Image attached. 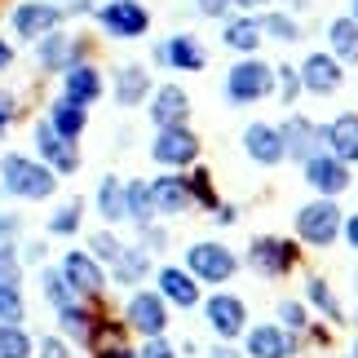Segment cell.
Returning <instances> with one entry per match:
<instances>
[{
	"instance_id": "obj_43",
	"label": "cell",
	"mask_w": 358,
	"mask_h": 358,
	"mask_svg": "<svg viewBox=\"0 0 358 358\" xmlns=\"http://www.w3.org/2000/svg\"><path fill=\"white\" fill-rule=\"evenodd\" d=\"M93 252H102V257H111V261H115V257L124 252V248H120L111 235H93Z\"/></svg>"
},
{
	"instance_id": "obj_44",
	"label": "cell",
	"mask_w": 358,
	"mask_h": 358,
	"mask_svg": "<svg viewBox=\"0 0 358 358\" xmlns=\"http://www.w3.org/2000/svg\"><path fill=\"white\" fill-rule=\"evenodd\" d=\"M13 111H18L13 93H0V129H5V124H13Z\"/></svg>"
},
{
	"instance_id": "obj_7",
	"label": "cell",
	"mask_w": 358,
	"mask_h": 358,
	"mask_svg": "<svg viewBox=\"0 0 358 358\" xmlns=\"http://www.w3.org/2000/svg\"><path fill=\"white\" fill-rule=\"evenodd\" d=\"M243 150H248V159H252V164H261V169H274V164L287 159L283 133L274 129V124H261V120H252L243 129Z\"/></svg>"
},
{
	"instance_id": "obj_12",
	"label": "cell",
	"mask_w": 358,
	"mask_h": 358,
	"mask_svg": "<svg viewBox=\"0 0 358 358\" xmlns=\"http://www.w3.org/2000/svg\"><path fill=\"white\" fill-rule=\"evenodd\" d=\"M155 58H159L164 66H177V71H203V66H208V49H203L195 36H186V31H182V36L164 40Z\"/></svg>"
},
{
	"instance_id": "obj_47",
	"label": "cell",
	"mask_w": 358,
	"mask_h": 358,
	"mask_svg": "<svg viewBox=\"0 0 358 358\" xmlns=\"http://www.w3.org/2000/svg\"><path fill=\"white\" fill-rule=\"evenodd\" d=\"M9 235H18V217H0V239H9Z\"/></svg>"
},
{
	"instance_id": "obj_4",
	"label": "cell",
	"mask_w": 358,
	"mask_h": 358,
	"mask_svg": "<svg viewBox=\"0 0 358 358\" xmlns=\"http://www.w3.org/2000/svg\"><path fill=\"white\" fill-rule=\"evenodd\" d=\"M186 266L203 283H226L230 274L239 270V261H235V252H230L226 243H213L208 239V243H190L186 248Z\"/></svg>"
},
{
	"instance_id": "obj_23",
	"label": "cell",
	"mask_w": 358,
	"mask_h": 358,
	"mask_svg": "<svg viewBox=\"0 0 358 358\" xmlns=\"http://www.w3.org/2000/svg\"><path fill=\"white\" fill-rule=\"evenodd\" d=\"M66 283H71L76 292L98 296V292H102V270H98V261L85 257V252H71V257H66Z\"/></svg>"
},
{
	"instance_id": "obj_48",
	"label": "cell",
	"mask_w": 358,
	"mask_h": 358,
	"mask_svg": "<svg viewBox=\"0 0 358 358\" xmlns=\"http://www.w3.org/2000/svg\"><path fill=\"white\" fill-rule=\"evenodd\" d=\"M230 5H239V9H266L270 0H230Z\"/></svg>"
},
{
	"instance_id": "obj_32",
	"label": "cell",
	"mask_w": 358,
	"mask_h": 358,
	"mask_svg": "<svg viewBox=\"0 0 358 358\" xmlns=\"http://www.w3.org/2000/svg\"><path fill=\"white\" fill-rule=\"evenodd\" d=\"M146 270H150V266H146V252H120V257H115V279H120V283H137Z\"/></svg>"
},
{
	"instance_id": "obj_49",
	"label": "cell",
	"mask_w": 358,
	"mask_h": 358,
	"mask_svg": "<svg viewBox=\"0 0 358 358\" xmlns=\"http://www.w3.org/2000/svg\"><path fill=\"white\" fill-rule=\"evenodd\" d=\"M9 62H13V49L5 45V40H0V66H9Z\"/></svg>"
},
{
	"instance_id": "obj_50",
	"label": "cell",
	"mask_w": 358,
	"mask_h": 358,
	"mask_svg": "<svg viewBox=\"0 0 358 358\" xmlns=\"http://www.w3.org/2000/svg\"><path fill=\"white\" fill-rule=\"evenodd\" d=\"M350 13H354V18H358V0H350Z\"/></svg>"
},
{
	"instance_id": "obj_2",
	"label": "cell",
	"mask_w": 358,
	"mask_h": 358,
	"mask_svg": "<svg viewBox=\"0 0 358 358\" xmlns=\"http://www.w3.org/2000/svg\"><path fill=\"white\" fill-rule=\"evenodd\" d=\"M341 230H345V217H341V208L332 199H314V203H306V208L296 213V235L310 248H327Z\"/></svg>"
},
{
	"instance_id": "obj_17",
	"label": "cell",
	"mask_w": 358,
	"mask_h": 358,
	"mask_svg": "<svg viewBox=\"0 0 358 358\" xmlns=\"http://www.w3.org/2000/svg\"><path fill=\"white\" fill-rule=\"evenodd\" d=\"M327 53L341 66H358V18L354 13H341V18L327 22Z\"/></svg>"
},
{
	"instance_id": "obj_42",
	"label": "cell",
	"mask_w": 358,
	"mask_h": 358,
	"mask_svg": "<svg viewBox=\"0 0 358 358\" xmlns=\"http://www.w3.org/2000/svg\"><path fill=\"white\" fill-rule=\"evenodd\" d=\"M195 9L203 13V18H226V9H230V0H195Z\"/></svg>"
},
{
	"instance_id": "obj_16",
	"label": "cell",
	"mask_w": 358,
	"mask_h": 358,
	"mask_svg": "<svg viewBox=\"0 0 358 358\" xmlns=\"http://www.w3.org/2000/svg\"><path fill=\"white\" fill-rule=\"evenodd\" d=\"M248 354L252 358H292L296 354V341L287 327H274V323H261L248 332Z\"/></svg>"
},
{
	"instance_id": "obj_45",
	"label": "cell",
	"mask_w": 358,
	"mask_h": 358,
	"mask_svg": "<svg viewBox=\"0 0 358 358\" xmlns=\"http://www.w3.org/2000/svg\"><path fill=\"white\" fill-rule=\"evenodd\" d=\"M40 358H71V354H66L62 341H45V345H40Z\"/></svg>"
},
{
	"instance_id": "obj_26",
	"label": "cell",
	"mask_w": 358,
	"mask_h": 358,
	"mask_svg": "<svg viewBox=\"0 0 358 358\" xmlns=\"http://www.w3.org/2000/svg\"><path fill=\"white\" fill-rule=\"evenodd\" d=\"M66 98L89 106L93 98H102V76L93 71V66H71V71H66Z\"/></svg>"
},
{
	"instance_id": "obj_29",
	"label": "cell",
	"mask_w": 358,
	"mask_h": 358,
	"mask_svg": "<svg viewBox=\"0 0 358 358\" xmlns=\"http://www.w3.org/2000/svg\"><path fill=\"white\" fill-rule=\"evenodd\" d=\"M124 208H129V217H137V222H150V213H155L150 186L146 182H129L124 186Z\"/></svg>"
},
{
	"instance_id": "obj_11",
	"label": "cell",
	"mask_w": 358,
	"mask_h": 358,
	"mask_svg": "<svg viewBox=\"0 0 358 358\" xmlns=\"http://www.w3.org/2000/svg\"><path fill=\"white\" fill-rule=\"evenodd\" d=\"M203 314H208V323H213V332L217 336H239L243 327H248V306L239 296H230V292H217L208 306H203Z\"/></svg>"
},
{
	"instance_id": "obj_25",
	"label": "cell",
	"mask_w": 358,
	"mask_h": 358,
	"mask_svg": "<svg viewBox=\"0 0 358 358\" xmlns=\"http://www.w3.org/2000/svg\"><path fill=\"white\" fill-rule=\"evenodd\" d=\"M146 93H150V76H146V66L124 62V66H120V85H115L120 106H137V102H146Z\"/></svg>"
},
{
	"instance_id": "obj_40",
	"label": "cell",
	"mask_w": 358,
	"mask_h": 358,
	"mask_svg": "<svg viewBox=\"0 0 358 358\" xmlns=\"http://www.w3.org/2000/svg\"><path fill=\"white\" fill-rule=\"evenodd\" d=\"M279 319H283V327H296V332H301V327H306V310H301L296 301H283V306H279Z\"/></svg>"
},
{
	"instance_id": "obj_14",
	"label": "cell",
	"mask_w": 358,
	"mask_h": 358,
	"mask_svg": "<svg viewBox=\"0 0 358 358\" xmlns=\"http://www.w3.org/2000/svg\"><path fill=\"white\" fill-rule=\"evenodd\" d=\"M323 142H327V155H336L345 164H358V111H341L323 129Z\"/></svg>"
},
{
	"instance_id": "obj_37",
	"label": "cell",
	"mask_w": 358,
	"mask_h": 358,
	"mask_svg": "<svg viewBox=\"0 0 358 358\" xmlns=\"http://www.w3.org/2000/svg\"><path fill=\"white\" fill-rule=\"evenodd\" d=\"M0 319H5V323L22 319V296H18V287H0Z\"/></svg>"
},
{
	"instance_id": "obj_34",
	"label": "cell",
	"mask_w": 358,
	"mask_h": 358,
	"mask_svg": "<svg viewBox=\"0 0 358 358\" xmlns=\"http://www.w3.org/2000/svg\"><path fill=\"white\" fill-rule=\"evenodd\" d=\"M31 354V341H27V332H18V327H0V358H27Z\"/></svg>"
},
{
	"instance_id": "obj_13",
	"label": "cell",
	"mask_w": 358,
	"mask_h": 358,
	"mask_svg": "<svg viewBox=\"0 0 358 358\" xmlns=\"http://www.w3.org/2000/svg\"><path fill=\"white\" fill-rule=\"evenodd\" d=\"M150 120L159 129H173V124H186L190 120V93L182 85H159L155 98H150Z\"/></svg>"
},
{
	"instance_id": "obj_21",
	"label": "cell",
	"mask_w": 358,
	"mask_h": 358,
	"mask_svg": "<svg viewBox=\"0 0 358 358\" xmlns=\"http://www.w3.org/2000/svg\"><path fill=\"white\" fill-rule=\"evenodd\" d=\"M36 142H40V150L49 155V164H53L58 173H76V169H80V159H76V146L66 142V137H62L58 129H53L49 120L36 129Z\"/></svg>"
},
{
	"instance_id": "obj_8",
	"label": "cell",
	"mask_w": 358,
	"mask_h": 358,
	"mask_svg": "<svg viewBox=\"0 0 358 358\" xmlns=\"http://www.w3.org/2000/svg\"><path fill=\"white\" fill-rule=\"evenodd\" d=\"M306 182L319 190L323 199H336V195L350 190V164L336 159V155H314V159H306Z\"/></svg>"
},
{
	"instance_id": "obj_20",
	"label": "cell",
	"mask_w": 358,
	"mask_h": 358,
	"mask_svg": "<svg viewBox=\"0 0 358 358\" xmlns=\"http://www.w3.org/2000/svg\"><path fill=\"white\" fill-rule=\"evenodd\" d=\"M58 27V9L45 5V0H27V5L13 9V31L18 36H49Z\"/></svg>"
},
{
	"instance_id": "obj_36",
	"label": "cell",
	"mask_w": 358,
	"mask_h": 358,
	"mask_svg": "<svg viewBox=\"0 0 358 358\" xmlns=\"http://www.w3.org/2000/svg\"><path fill=\"white\" fill-rule=\"evenodd\" d=\"M45 296L58 306V314L76 306V296H71V287H66V279H62V274H49V270H45Z\"/></svg>"
},
{
	"instance_id": "obj_24",
	"label": "cell",
	"mask_w": 358,
	"mask_h": 358,
	"mask_svg": "<svg viewBox=\"0 0 358 358\" xmlns=\"http://www.w3.org/2000/svg\"><path fill=\"white\" fill-rule=\"evenodd\" d=\"M159 292L173 301V306H182V310H190L199 301V287H195V279H190L186 270H173V266H164L159 270Z\"/></svg>"
},
{
	"instance_id": "obj_38",
	"label": "cell",
	"mask_w": 358,
	"mask_h": 358,
	"mask_svg": "<svg viewBox=\"0 0 358 358\" xmlns=\"http://www.w3.org/2000/svg\"><path fill=\"white\" fill-rule=\"evenodd\" d=\"M0 287H18V252L0 248Z\"/></svg>"
},
{
	"instance_id": "obj_22",
	"label": "cell",
	"mask_w": 358,
	"mask_h": 358,
	"mask_svg": "<svg viewBox=\"0 0 358 358\" xmlns=\"http://www.w3.org/2000/svg\"><path fill=\"white\" fill-rule=\"evenodd\" d=\"M150 199H155L159 213H186L190 203H195L190 182H182V177H159V182L150 186Z\"/></svg>"
},
{
	"instance_id": "obj_19",
	"label": "cell",
	"mask_w": 358,
	"mask_h": 358,
	"mask_svg": "<svg viewBox=\"0 0 358 358\" xmlns=\"http://www.w3.org/2000/svg\"><path fill=\"white\" fill-rule=\"evenodd\" d=\"M129 323L146 336H159L164 327H169V310H164V301L155 292H137L129 301Z\"/></svg>"
},
{
	"instance_id": "obj_28",
	"label": "cell",
	"mask_w": 358,
	"mask_h": 358,
	"mask_svg": "<svg viewBox=\"0 0 358 358\" xmlns=\"http://www.w3.org/2000/svg\"><path fill=\"white\" fill-rule=\"evenodd\" d=\"M257 22H261V31L274 36L279 45H296V40L306 36V31H301V22L292 18V13H283V9H274V13H257Z\"/></svg>"
},
{
	"instance_id": "obj_3",
	"label": "cell",
	"mask_w": 358,
	"mask_h": 358,
	"mask_svg": "<svg viewBox=\"0 0 358 358\" xmlns=\"http://www.w3.org/2000/svg\"><path fill=\"white\" fill-rule=\"evenodd\" d=\"M301 89L314 93V98H332V93H341V85H345V66H341L327 49H314L301 58Z\"/></svg>"
},
{
	"instance_id": "obj_33",
	"label": "cell",
	"mask_w": 358,
	"mask_h": 358,
	"mask_svg": "<svg viewBox=\"0 0 358 358\" xmlns=\"http://www.w3.org/2000/svg\"><path fill=\"white\" fill-rule=\"evenodd\" d=\"M71 53H76V40H66V36H49V40H45V49H40V62H45V66H62V62H71Z\"/></svg>"
},
{
	"instance_id": "obj_27",
	"label": "cell",
	"mask_w": 358,
	"mask_h": 358,
	"mask_svg": "<svg viewBox=\"0 0 358 358\" xmlns=\"http://www.w3.org/2000/svg\"><path fill=\"white\" fill-rule=\"evenodd\" d=\"M49 124H53V129H58L62 137H76V133H85V106H80V102H71V98H58V102H53L49 106Z\"/></svg>"
},
{
	"instance_id": "obj_39",
	"label": "cell",
	"mask_w": 358,
	"mask_h": 358,
	"mask_svg": "<svg viewBox=\"0 0 358 358\" xmlns=\"http://www.w3.org/2000/svg\"><path fill=\"white\" fill-rule=\"evenodd\" d=\"M76 217H80V203L71 199V203H66V208H58V213H53V235H71V230H76Z\"/></svg>"
},
{
	"instance_id": "obj_31",
	"label": "cell",
	"mask_w": 358,
	"mask_h": 358,
	"mask_svg": "<svg viewBox=\"0 0 358 358\" xmlns=\"http://www.w3.org/2000/svg\"><path fill=\"white\" fill-rule=\"evenodd\" d=\"M274 76H279V85H274V98H279L283 106H292V102L301 98V93H306V89H301V76H296V66L279 62V66H274Z\"/></svg>"
},
{
	"instance_id": "obj_15",
	"label": "cell",
	"mask_w": 358,
	"mask_h": 358,
	"mask_svg": "<svg viewBox=\"0 0 358 358\" xmlns=\"http://www.w3.org/2000/svg\"><path fill=\"white\" fill-rule=\"evenodd\" d=\"M279 133H283V146H287V155H292V159H301V164H306V159H314V155H323L319 146H327V142H323V129H314V124H310V120H301V115H292V120H287Z\"/></svg>"
},
{
	"instance_id": "obj_10",
	"label": "cell",
	"mask_w": 358,
	"mask_h": 358,
	"mask_svg": "<svg viewBox=\"0 0 358 358\" xmlns=\"http://www.w3.org/2000/svg\"><path fill=\"white\" fill-rule=\"evenodd\" d=\"M252 266L261 270V274H270V279H279V274H287L296 266V248L287 243V239H274V235H261V239H252Z\"/></svg>"
},
{
	"instance_id": "obj_9",
	"label": "cell",
	"mask_w": 358,
	"mask_h": 358,
	"mask_svg": "<svg viewBox=\"0 0 358 358\" xmlns=\"http://www.w3.org/2000/svg\"><path fill=\"white\" fill-rule=\"evenodd\" d=\"M98 18H102L106 31L120 36V40H137V36H146V27H150L146 5H137V0H111Z\"/></svg>"
},
{
	"instance_id": "obj_5",
	"label": "cell",
	"mask_w": 358,
	"mask_h": 358,
	"mask_svg": "<svg viewBox=\"0 0 358 358\" xmlns=\"http://www.w3.org/2000/svg\"><path fill=\"white\" fill-rule=\"evenodd\" d=\"M150 159L164 164V169H186V164L199 159V137L186 129V124H173V129H159L155 142H150Z\"/></svg>"
},
{
	"instance_id": "obj_6",
	"label": "cell",
	"mask_w": 358,
	"mask_h": 358,
	"mask_svg": "<svg viewBox=\"0 0 358 358\" xmlns=\"http://www.w3.org/2000/svg\"><path fill=\"white\" fill-rule=\"evenodd\" d=\"M0 173H5V186L13 190V195H22V199L53 195V173L40 169V164H31V159H22V155H9Z\"/></svg>"
},
{
	"instance_id": "obj_46",
	"label": "cell",
	"mask_w": 358,
	"mask_h": 358,
	"mask_svg": "<svg viewBox=\"0 0 358 358\" xmlns=\"http://www.w3.org/2000/svg\"><path fill=\"white\" fill-rule=\"evenodd\" d=\"M345 239H350V248L358 252V213H354V217H345Z\"/></svg>"
},
{
	"instance_id": "obj_41",
	"label": "cell",
	"mask_w": 358,
	"mask_h": 358,
	"mask_svg": "<svg viewBox=\"0 0 358 358\" xmlns=\"http://www.w3.org/2000/svg\"><path fill=\"white\" fill-rule=\"evenodd\" d=\"M137 358H173V345H169L164 336H150L146 345H142V354H137Z\"/></svg>"
},
{
	"instance_id": "obj_30",
	"label": "cell",
	"mask_w": 358,
	"mask_h": 358,
	"mask_svg": "<svg viewBox=\"0 0 358 358\" xmlns=\"http://www.w3.org/2000/svg\"><path fill=\"white\" fill-rule=\"evenodd\" d=\"M98 208H102V217L106 222H120L124 213V186H120V177H102V195H98Z\"/></svg>"
},
{
	"instance_id": "obj_18",
	"label": "cell",
	"mask_w": 358,
	"mask_h": 358,
	"mask_svg": "<svg viewBox=\"0 0 358 358\" xmlns=\"http://www.w3.org/2000/svg\"><path fill=\"white\" fill-rule=\"evenodd\" d=\"M261 22L252 18V13H239V18H230L222 27V45L226 49H235L239 58H257V49H261Z\"/></svg>"
},
{
	"instance_id": "obj_1",
	"label": "cell",
	"mask_w": 358,
	"mask_h": 358,
	"mask_svg": "<svg viewBox=\"0 0 358 358\" xmlns=\"http://www.w3.org/2000/svg\"><path fill=\"white\" fill-rule=\"evenodd\" d=\"M274 85H279V76H274V66L266 58H239L226 71V102L230 106L266 102V98H274Z\"/></svg>"
},
{
	"instance_id": "obj_35",
	"label": "cell",
	"mask_w": 358,
	"mask_h": 358,
	"mask_svg": "<svg viewBox=\"0 0 358 358\" xmlns=\"http://www.w3.org/2000/svg\"><path fill=\"white\" fill-rule=\"evenodd\" d=\"M306 292H310V301H314V306H319V310L327 314V319H341V306H336V296H332V287H327V283L319 279V274H314V279L306 283Z\"/></svg>"
}]
</instances>
